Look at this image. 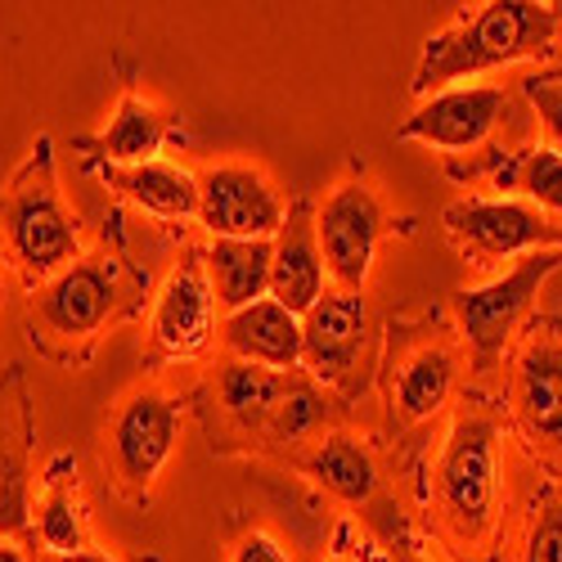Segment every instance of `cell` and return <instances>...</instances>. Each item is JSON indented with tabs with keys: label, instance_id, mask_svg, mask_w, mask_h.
Segmentation results:
<instances>
[{
	"label": "cell",
	"instance_id": "obj_1",
	"mask_svg": "<svg viewBox=\"0 0 562 562\" xmlns=\"http://www.w3.org/2000/svg\"><path fill=\"white\" fill-rule=\"evenodd\" d=\"M558 41L553 5L536 0H491L473 14H459L446 32L424 41L414 68V95H441L463 77H482L522 59H549Z\"/></svg>",
	"mask_w": 562,
	"mask_h": 562
},
{
	"label": "cell",
	"instance_id": "obj_2",
	"mask_svg": "<svg viewBox=\"0 0 562 562\" xmlns=\"http://www.w3.org/2000/svg\"><path fill=\"white\" fill-rule=\"evenodd\" d=\"M437 518L463 553L486 549L499 527V428L482 409L459 414L441 446Z\"/></svg>",
	"mask_w": 562,
	"mask_h": 562
},
{
	"label": "cell",
	"instance_id": "obj_3",
	"mask_svg": "<svg viewBox=\"0 0 562 562\" xmlns=\"http://www.w3.org/2000/svg\"><path fill=\"white\" fill-rule=\"evenodd\" d=\"M0 225H5L10 257L27 279H55L59 270L72 266L77 257V225L64 212L59 184H55V154L50 135L36 139L32 158L19 167L5 207H0Z\"/></svg>",
	"mask_w": 562,
	"mask_h": 562
},
{
	"label": "cell",
	"instance_id": "obj_4",
	"mask_svg": "<svg viewBox=\"0 0 562 562\" xmlns=\"http://www.w3.org/2000/svg\"><path fill=\"white\" fill-rule=\"evenodd\" d=\"M562 266V252H527L508 274L491 279L482 289H459L454 293V319L459 334L473 351L477 369H495V360L504 356L508 338L522 329V319L531 315L540 289L549 284V274Z\"/></svg>",
	"mask_w": 562,
	"mask_h": 562
},
{
	"label": "cell",
	"instance_id": "obj_5",
	"mask_svg": "<svg viewBox=\"0 0 562 562\" xmlns=\"http://www.w3.org/2000/svg\"><path fill=\"white\" fill-rule=\"evenodd\" d=\"M441 221L473 266L527 252H562V221L522 199H463L450 203Z\"/></svg>",
	"mask_w": 562,
	"mask_h": 562
},
{
	"label": "cell",
	"instance_id": "obj_6",
	"mask_svg": "<svg viewBox=\"0 0 562 562\" xmlns=\"http://www.w3.org/2000/svg\"><path fill=\"white\" fill-rule=\"evenodd\" d=\"M387 229L383 203L373 199L369 184L347 180L319 203L315 212V244L324 257V274H334L342 293H364V279L373 266V248H379Z\"/></svg>",
	"mask_w": 562,
	"mask_h": 562
},
{
	"label": "cell",
	"instance_id": "obj_7",
	"mask_svg": "<svg viewBox=\"0 0 562 562\" xmlns=\"http://www.w3.org/2000/svg\"><path fill=\"white\" fill-rule=\"evenodd\" d=\"M199 216L212 239H274L289 207L257 167L216 162L199 176Z\"/></svg>",
	"mask_w": 562,
	"mask_h": 562
},
{
	"label": "cell",
	"instance_id": "obj_8",
	"mask_svg": "<svg viewBox=\"0 0 562 562\" xmlns=\"http://www.w3.org/2000/svg\"><path fill=\"white\" fill-rule=\"evenodd\" d=\"M513 424L549 463H562V338L536 334L513 364L508 383Z\"/></svg>",
	"mask_w": 562,
	"mask_h": 562
},
{
	"label": "cell",
	"instance_id": "obj_9",
	"mask_svg": "<svg viewBox=\"0 0 562 562\" xmlns=\"http://www.w3.org/2000/svg\"><path fill=\"white\" fill-rule=\"evenodd\" d=\"M117 284L122 266L109 257H86L59 270L50 284L36 293V319L45 334L55 338H95L104 329V319L117 306Z\"/></svg>",
	"mask_w": 562,
	"mask_h": 562
},
{
	"label": "cell",
	"instance_id": "obj_10",
	"mask_svg": "<svg viewBox=\"0 0 562 562\" xmlns=\"http://www.w3.org/2000/svg\"><path fill=\"white\" fill-rule=\"evenodd\" d=\"M508 113V95L499 86H450L441 95H428L405 122H401V139H418V145L432 149H477L491 139V131L504 122Z\"/></svg>",
	"mask_w": 562,
	"mask_h": 562
},
{
	"label": "cell",
	"instance_id": "obj_11",
	"mask_svg": "<svg viewBox=\"0 0 562 562\" xmlns=\"http://www.w3.org/2000/svg\"><path fill=\"white\" fill-rule=\"evenodd\" d=\"M176 428H180V409L162 392L126 396L109 424V450H113L117 477L135 491H145L162 473V463L171 459Z\"/></svg>",
	"mask_w": 562,
	"mask_h": 562
},
{
	"label": "cell",
	"instance_id": "obj_12",
	"mask_svg": "<svg viewBox=\"0 0 562 562\" xmlns=\"http://www.w3.org/2000/svg\"><path fill=\"white\" fill-rule=\"evenodd\" d=\"M369 338V302L364 293H324L306 315H302V364L319 383L342 387L364 351Z\"/></svg>",
	"mask_w": 562,
	"mask_h": 562
},
{
	"label": "cell",
	"instance_id": "obj_13",
	"mask_svg": "<svg viewBox=\"0 0 562 562\" xmlns=\"http://www.w3.org/2000/svg\"><path fill=\"white\" fill-rule=\"evenodd\" d=\"M212 329H216V297H212V284H207L203 257H184L158 293L154 347L162 356H176V360L199 356L212 342Z\"/></svg>",
	"mask_w": 562,
	"mask_h": 562
},
{
	"label": "cell",
	"instance_id": "obj_14",
	"mask_svg": "<svg viewBox=\"0 0 562 562\" xmlns=\"http://www.w3.org/2000/svg\"><path fill=\"white\" fill-rule=\"evenodd\" d=\"M27 486H32V414L23 369L10 364L0 379V536L27 527Z\"/></svg>",
	"mask_w": 562,
	"mask_h": 562
},
{
	"label": "cell",
	"instance_id": "obj_15",
	"mask_svg": "<svg viewBox=\"0 0 562 562\" xmlns=\"http://www.w3.org/2000/svg\"><path fill=\"white\" fill-rule=\"evenodd\" d=\"M274 257H270V297L293 311L297 319L324 297V257L315 244V212L306 199H297L279 225V234L270 239Z\"/></svg>",
	"mask_w": 562,
	"mask_h": 562
},
{
	"label": "cell",
	"instance_id": "obj_16",
	"mask_svg": "<svg viewBox=\"0 0 562 562\" xmlns=\"http://www.w3.org/2000/svg\"><path fill=\"white\" fill-rule=\"evenodd\" d=\"M221 338L234 351V360L244 364H261L274 373H293L302 364V319L274 297H261L244 311L225 315Z\"/></svg>",
	"mask_w": 562,
	"mask_h": 562
},
{
	"label": "cell",
	"instance_id": "obj_17",
	"mask_svg": "<svg viewBox=\"0 0 562 562\" xmlns=\"http://www.w3.org/2000/svg\"><path fill=\"white\" fill-rule=\"evenodd\" d=\"M454 373H459L454 347L432 342V338L418 342L392 369V387H387L392 414L401 418V424H424V418H432L454 392Z\"/></svg>",
	"mask_w": 562,
	"mask_h": 562
},
{
	"label": "cell",
	"instance_id": "obj_18",
	"mask_svg": "<svg viewBox=\"0 0 562 562\" xmlns=\"http://www.w3.org/2000/svg\"><path fill=\"white\" fill-rule=\"evenodd\" d=\"M270 239H212V248L203 252V270L225 315L270 297Z\"/></svg>",
	"mask_w": 562,
	"mask_h": 562
},
{
	"label": "cell",
	"instance_id": "obj_19",
	"mask_svg": "<svg viewBox=\"0 0 562 562\" xmlns=\"http://www.w3.org/2000/svg\"><path fill=\"white\" fill-rule=\"evenodd\" d=\"M289 387H293V373H274V369L244 364V360H229L221 369V379H216V392H221L225 414L244 432H266L274 409L284 405Z\"/></svg>",
	"mask_w": 562,
	"mask_h": 562
},
{
	"label": "cell",
	"instance_id": "obj_20",
	"mask_svg": "<svg viewBox=\"0 0 562 562\" xmlns=\"http://www.w3.org/2000/svg\"><path fill=\"white\" fill-rule=\"evenodd\" d=\"M109 180L117 190L139 203L154 216H167V221H184L199 212V176H190L176 162H139V167H122V171H109Z\"/></svg>",
	"mask_w": 562,
	"mask_h": 562
},
{
	"label": "cell",
	"instance_id": "obj_21",
	"mask_svg": "<svg viewBox=\"0 0 562 562\" xmlns=\"http://www.w3.org/2000/svg\"><path fill=\"white\" fill-rule=\"evenodd\" d=\"M311 473L324 491H334L338 499L347 504H364L373 495V486H379V468H373V454L347 437V432H334L324 437L311 454Z\"/></svg>",
	"mask_w": 562,
	"mask_h": 562
},
{
	"label": "cell",
	"instance_id": "obj_22",
	"mask_svg": "<svg viewBox=\"0 0 562 562\" xmlns=\"http://www.w3.org/2000/svg\"><path fill=\"white\" fill-rule=\"evenodd\" d=\"M162 135H167V126H162V117H158L145 100L122 95V104H117V113H113V122H109V131L100 135L95 149H100L109 162L139 167V162H154V154L162 149Z\"/></svg>",
	"mask_w": 562,
	"mask_h": 562
},
{
	"label": "cell",
	"instance_id": "obj_23",
	"mask_svg": "<svg viewBox=\"0 0 562 562\" xmlns=\"http://www.w3.org/2000/svg\"><path fill=\"white\" fill-rule=\"evenodd\" d=\"M499 190L522 194V203H536L540 212L562 221V158L549 145L518 154V162L499 171Z\"/></svg>",
	"mask_w": 562,
	"mask_h": 562
},
{
	"label": "cell",
	"instance_id": "obj_24",
	"mask_svg": "<svg viewBox=\"0 0 562 562\" xmlns=\"http://www.w3.org/2000/svg\"><path fill=\"white\" fill-rule=\"evenodd\" d=\"M36 531H41V544L50 549L55 558L81 553V518H77V504H72V495H68L59 482L45 491V499H41Z\"/></svg>",
	"mask_w": 562,
	"mask_h": 562
},
{
	"label": "cell",
	"instance_id": "obj_25",
	"mask_svg": "<svg viewBox=\"0 0 562 562\" xmlns=\"http://www.w3.org/2000/svg\"><path fill=\"white\" fill-rule=\"evenodd\" d=\"M324 414H329V401H324L311 383L293 379L284 405H279L274 418H270L266 437H270V441H297V437H306V432H315V428L324 424Z\"/></svg>",
	"mask_w": 562,
	"mask_h": 562
},
{
	"label": "cell",
	"instance_id": "obj_26",
	"mask_svg": "<svg viewBox=\"0 0 562 562\" xmlns=\"http://www.w3.org/2000/svg\"><path fill=\"white\" fill-rule=\"evenodd\" d=\"M522 562H562V495H549L527 531Z\"/></svg>",
	"mask_w": 562,
	"mask_h": 562
},
{
	"label": "cell",
	"instance_id": "obj_27",
	"mask_svg": "<svg viewBox=\"0 0 562 562\" xmlns=\"http://www.w3.org/2000/svg\"><path fill=\"white\" fill-rule=\"evenodd\" d=\"M527 100L540 113V126L549 135V149L562 158V77H527Z\"/></svg>",
	"mask_w": 562,
	"mask_h": 562
},
{
	"label": "cell",
	"instance_id": "obj_28",
	"mask_svg": "<svg viewBox=\"0 0 562 562\" xmlns=\"http://www.w3.org/2000/svg\"><path fill=\"white\" fill-rule=\"evenodd\" d=\"M229 562H289V553H284V544H279L274 536L252 531V536H244L239 544L229 549Z\"/></svg>",
	"mask_w": 562,
	"mask_h": 562
},
{
	"label": "cell",
	"instance_id": "obj_29",
	"mask_svg": "<svg viewBox=\"0 0 562 562\" xmlns=\"http://www.w3.org/2000/svg\"><path fill=\"white\" fill-rule=\"evenodd\" d=\"M329 562H360V553L351 549V527H342V531H338V540H334V553H329Z\"/></svg>",
	"mask_w": 562,
	"mask_h": 562
},
{
	"label": "cell",
	"instance_id": "obj_30",
	"mask_svg": "<svg viewBox=\"0 0 562 562\" xmlns=\"http://www.w3.org/2000/svg\"><path fill=\"white\" fill-rule=\"evenodd\" d=\"M50 562H109V558H100V553H68V558H50Z\"/></svg>",
	"mask_w": 562,
	"mask_h": 562
},
{
	"label": "cell",
	"instance_id": "obj_31",
	"mask_svg": "<svg viewBox=\"0 0 562 562\" xmlns=\"http://www.w3.org/2000/svg\"><path fill=\"white\" fill-rule=\"evenodd\" d=\"M0 562H27V558H23L14 544H0Z\"/></svg>",
	"mask_w": 562,
	"mask_h": 562
},
{
	"label": "cell",
	"instance_id": "obj_32",
	"mask_svg": "<svg viewBox=\"0 0 562 562\" xmlns=\"http://www.w3.org/2000/svg\"><path fill=\"white\" fill-rule=\"evenodd\" d=\"M553 19H558V32H562V5H553Z\"/></svg>",
	"mask_w": 562,
	"mask_h": 562
}]
</instances>
